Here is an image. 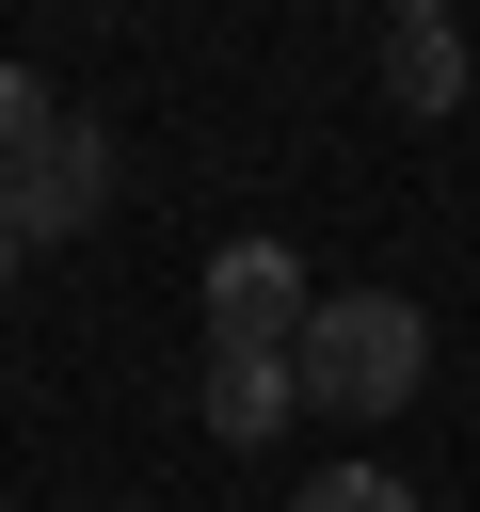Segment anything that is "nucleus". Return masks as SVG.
Listing matches in <instances>:
<instances>
[{
	"label": "nucleus",
	"mask_w": 480,
	"mask_h": 512,
	"mask_svg": "<svg viewBox=\"0 0 480 512\" xmlns=\"http://www.w3.org/2000/svg\"><path fill=\"white\" fill-rule=\"evenodd\" d=\"M416 368H432V320H416L400 288H336V304L304 320V352H288V384L336 400V416H400Z\"/></svg>",
	"instance_id": "f257e3e1"
},
{
	"label": "nucleus",
	"mask_w": 480,
	"mask_h": 512,
	"mask_svg": "<svg viewBox=\"0 0 480 512\" xmlns=\"http://www.w3.org/2000/svg\"><path fill=\"white\" fill-rule=\"evenodd\" d=\"M304 320H320V288H304V256L288 240H224L208 256V352H304Z\"/></svg>",
	"instance_id": "f03ea898"
},
{
	"label": "nucleus",
	"mask_w": 480,
	"mask_h": 512,
	"mask_svg": "<svg viewBox=\"0 0 480 512\" xmlns=\"http://www.w3.org/2000/svg\"><path fill=\"white\" fill-rule=\"evenodd\" d=\"M0 208H16V240H80V224L112 208V144H96L80 112H64V128H48V144H32L16 176H0Z\"/></svg>",
	"instance_id": "7ed1b4c3"
},
{
	"label": "nucleus",
	"mask_w": 480,
	"mask_h": 512,
	"mask_svg": "<svg viewBox=\"0 0 480 512\" xmlns=\"http://www.w3.org/2000/svg\"><path fill=\"white\" fill-rule=\"evenodd\" d=\"M384 96L400 112H464V16L448 0H400L384 16Z\"/></svg>",
	"instance_id": "20e7f679"
},
{
	"label": "nucleus",
	"mask_w": 480,
	"mask_h": 512,
	"mask_svg": "<svg viewBox=\"0 0 480 512\" xmlns=\"http://www.w3.org/2000/svg\"><path fill=\"white\" fill-rule=\"evenodd\" d=\"M288 400H304V384H288L272 352H208V432H224V448H256Z\"/></svg>",
	"instance_id": "39448f33"
},
{
	"label": "nucleus",
	"mask_w": 480,
	"mask_h": 512,
	"mask_svg": "<svg viewBox=\"0 0 480 512\" xmlns=\"http://www.w3.org/2000/svg\"><path fill=\"white\" fill-rule=\"evenodd\" d=\"M48 128H64V96H48V80H32V64H0V176H16V160H32V144H48Z\"/></svg>",
	"instance_id": "423d86ee"
},
{
	"label": "nucleus",
	"mask_w": 480,
	"mask_h": 512,
	"mask_svg": "<svg viewBox=\"0 0 480 512\" xmlns=\"http://www.w3.org/2000/svg\"><path fill=\"white\" fill-rule=\"evenodd\" d=\"M288 512H416V480H384V464H336V480H304Z\"/></svg>",
	"instance_id": "0eeeda50"
},
{
	"label": "nucleus",
	"mask_w": 480,
	"mask_h": 512,
	"mask_svg": "<svg viewBox=\"0 0 480 512\" xmlns=\"http://www.w3.org/2000/svg\"><path fill=\"white\" fill-rule=\"evenodd\" d=\"M16 256H32V240H16V208H0V288H16Z\"/></svg>",
	"instance_id": "6e6552de"
}]
</instances>
